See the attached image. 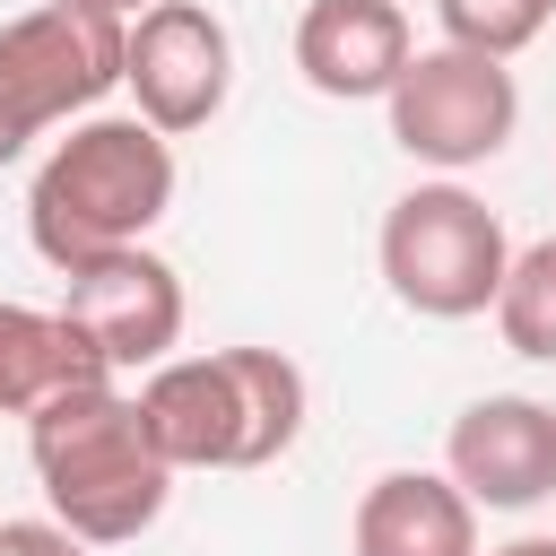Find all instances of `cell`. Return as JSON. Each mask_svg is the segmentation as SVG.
Masks as SVG:
<instances>
[{
  "instance_id": "7a4b0ae2",
  "label": "cell",
  "mask_w": 556,
  "mask_h": 556,
  "mask_svg": "<svg viewBox=\"0 0 556 556\" xmlns=\"http://www.w3.org/2000/svg\"><path fill=\"white\" fill-rule=\"evenodd\" d=\"M165 208H174V139L148 130L139 113H87L35 165L26 243L52 269H78V261H104V252L148 243V226Z\"/></svg>"
},
{
  "instance_id": "8992f818",
  "label": "cell",
  "mask_w": 556,
  "mask_h": 556,
  "mask_svg": "<svg viewBox=\"0 0 556 556\" xmlns=\"http://www.w3.org/2000/svg\"><path fill=\"white\" fill-rule=\"evenodd\" d=\"M382 104H391V139H400L417 165H443V174H469V165L504 156L513 130H521V87H513V70L486 61V52H460V43L417 52Z\"/></svg>"
},
{
  "instance_id": "e0dca14e",
  "label": "cell",
  "mask_w": 556,
  "mask_h": 556,
  "mask_svg": "<svg viewBox=\"0 0 556 556\" xmlns=\"http://www.w3.org/2000/svg\"><path fill=\"white\" fill-rule=\"evenodd\" d=\"M495 556H556V539H513V547H495Z\"/></svg>"
},
{
  "instance_id": "3957f363",
  "label": "cell",
  "mask_w": 556,
  "mask_h": 556,
  "mask_svg": "<svg viewBox=\"0 0 556 556\" xmlns=\"http://www.w3.org/2000/svg\"><path fill=\"white\" fill-rule=\"evenodd\" d=\"M139 417L174 469H269L304 434V374L278 348L165 356L139 382Z\"/></svg>"
},
{
  "instance_id": "ba28073f",
  "label": "cell",
  "mask_w": 556,
  "mask_h": 556,
  "mask_svg": "<svg viewBox=\"0 0 556 556\" xmlns=\"http://www.w3.org/2000/svg\"><path fill=\"white\" fill-rule=\"evenodd\" d=\"M122 87L139 96V122L182 139L200 122H217L226 87H235V35L217 9L200 0H156L148 17H130V70Z\"/></svg>"
},
{
  "instance_id": "7c38bea8",
  "label": "cell",
  "mask_w": 556,
  "mask_h": 556,
  "mask_svg": "<svg viewBox=\"0 0 556 556\" xmlns=\"http://www.w3.org/2000/svg\"><path fill=\"white\" fill-rule=\"evenodd\" d=\"M78 382H113L104 356H96L61 313L0 304V417H35L43 400H61V391H78Z\"/></svg>"
},
{
  "instance_id": "2e32d148",
  "label": "cell",
  "mask_w": 556,
  "mask_h": 556,
  "mask_svg": "<svg viewBox=\"0 0 556 556\" xmlns=\"http://www.w3.org/2000/svg\"><path fill=\"white\" fill-rule=\"evenodd\" d=\"M78 9H104V17H122V26H130V17H148L156 0H78Z\"/></svg>"
},
{
  "instance_id": "9c48e42d",
  "label": "cell",
  "mask_w": 556,
  "mask_h": 556,
  "mask_svg": "<svg viewBox=\"0 0 556 556\" xmlns=\"http://www.w3.org/2000/svg\"><path fill=\"white\" fill-rule=\"evenodd\" d=\"M443 478L486 513H530L556 495V408L530 391H486L443 434Z\"/></svg>"
},
{
  "instance_id": "4fadbf2b",
  "label": "cell",
  "mask_w": 556,
  "mask_h": 556,
  "mask_svg": "<svg viewBox=\"0 0 556 556\" xmlns=\"http://www.w3.org/2000/svg\"><path fill=\"white\" fill-rule=\"evenodd\" d=\"M495 330H504L513 356H547L556 365V235L513 252L504 295H495Z\"/></svg>"
},
{
  "instance_id": "277c9868",
  "label": "cell",
  "mask_w": 556,
  "mask_h": 556,
  "mask_svg": "<svg viewBox=\"0 0 556 556\" xmlns=\"http://www.w3.org/2000/svg\"><path fill=\"white\" fill-rule=\"evenodd\" d=\"M382 287L426 313V321H469V313H495L504 295V269H513V243H504V217L460 191V182H417L382 208Z\"/></svg>"
},
{
  "instance_id": "8fae6325",
  "label": "cell",
  "mask_w": 556,
  "mask_h": 556,
  "mask_svg": "<svg viewBox=\"0 0 556 556\" xmlns=\"http://www.w3.org/2000/svg\"><path fill=\"white\" fill-rule=\"evenodd\" d=\"M356 556H478V504L434 469H382L348 521Z\"/></svg>"
},
{
  "instance_id": "6da1fadb",
  "label": "cell",
  "mask_w": 556,
  "mask_h": 556,
  "mask_svg": "<svg viewBox=\"0 0 556 556\" xmlns=\"http://www.w3.org/2000/svg\"><path fill=\"white\" fill-rule=\"evenodd\" d=\"M26 460L43 478L52 521L87 547H122V539L156 530V513L174 495V460L156 452L139 391H122V382H78V391L43 400L26 417Z\"/></svg>"
},
{
  "instance_id": "5bb4252c",
  "label": "cell",
  "mask_w": 556,
  "mask_h": 556,
  "mask_svg": "<svg viewBox=\"0 0 556 556\" xmlns=\"http://www.w3.org/2000/svg\"><path fill=\"white\" fill-rule=\"evenodd\" d=\"M434 17H443V43L486 52V61H513V52H530L547 35L556 0H434Z\"/></svg>"
},
{
  "instance_id": "5b68a950",
  "label": "cell",
  "mask_w": 556,
  "mask_h": 556,
  "mask_svg": "<svg viewBox=\"0 0 556 556\" xmlns=\"http://www.w3.org/2000/svg\"><path fill=\"white\" fill-rule=\"evenodd\" d=\"M130 70V26L78 0H43L0 26V165L26 156L52 122L96 113Z\"/></svg>"
},
{
  "instance_id": "30bf717a",
  "label": "cell",
  "mask_w": 556,
  "mask_h": 556,
  "mask_svg": "<svg viewBox=\"0 0 556 556\" xmlns=\"http://www.w3.org/2000/svg\"><path fill=\"white\" fill-rule=\"evenodd\" d=\"M408 61H417V43H408V9L400 0H313L295 17V70L330 104L391 96Z\"/></svg>"
},
{
  "instance_id": "9a60e30c",
  "label": "cell",
  "mask_w": 556,
  "mask_h": 556,
  "mask_svg": "<svg viewBox=\"0 0 556 556\" xmlns=\"http://www.w3.org/2000/svg\"><path fill=\"white\" fill-rule=\"evenodd\" d=\"M0 556H87V539H70L61 521H0Z\"/></svg>"
},
{
  "instance_id": "52a82bcc",
  "label": "cell",
  "mask_w": 556,
  "mask_h": 556,
  "mask_svg": "<svg viewBox=\"0 0 556 556\" xmlns=\"http://www.w3.org/2000/svg\"><path fill=\"white\" fill-rule=\"evenodd\" d=\"M61 321L104 356L113 382L122 374H156L174 356V339H182V278L148 243L78 261V269H61Z\"/></svg>"
}]
</instances>
